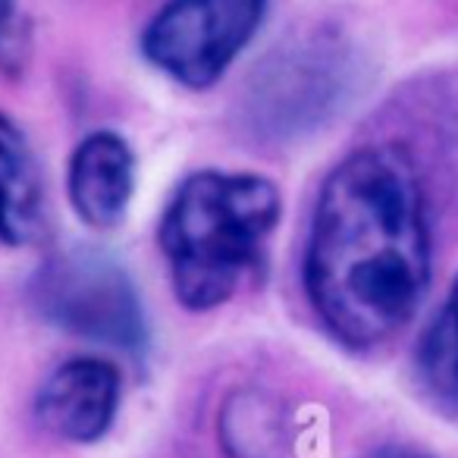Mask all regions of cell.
Masks as SVG:
<instances>
[{
    "label": "cell",
    "mask_w": 458,
    "mask_h": 458,
    "mask_svg": "<svg viewBox=\"0 0 458 458\" xmlns=\"http://www.w3.org/2000/svg\"><path fill=\"white\" fill-rule=\"evenodd\" d=\"M430 270V220L411 157L368 145L339 160L318 191L301 261L324 330L345 349H377L414 318Z\"/></svg>",
    "instance_id": "1"
},
{
    "label": "cell",
    "mask_w": 458,
    "mask_h": 458,
    "mask_svg": "<svg viewBox=\"0 0 458 458\" xmlns=\"http://www.w3.org/2000/svg\"><path fill=\"white\" fill-rule=\"evenodd\" d=\"M283 216L274 179L258 173L198 170L176 185L157 242L170 286L189 311H214L264 261Z\"/></svg>",
    "instance_id": "2"
},
{
    "label": "cell",
    "mask_w": 458,
    "mask_h": 458,
    "mask_svg": "<svg viewBox=\"0 0 458 458\" xmlns=\"http://www.w3.org/2000/svg\"><path fill=\"white\" fill-rule=\"evenodd\" d=\"M35 311L79 339L141 355L148 318L132 276L116 258L89 245L60 249L41 261L29 283Z\"/></svg>",
    "instance_id": "3"
},
{
    "label": "cell",
    "mask_w": 458,
    "mask_h": 458,
    "mask_svg": "<svg viewBox=\"0 0 458 458\" xmlns=\"http://www.w3.org/2000/svg\"><path fill=\"white\" fill-rule=\"evenodd\" d=\"M270 0H164L141 32V57L176 85L214 89L261 32Z\"/></svg>",
    "instance_id": "4"
},
{
    "label": "cell",
    "mask_w": 458,
    "mask_h": 458,
    "mask_svg": "<svg viewBox=\"0 0 458 458\" xmlns=\"http://www.w3.org/2000/svg\"><path fill=\"white\" fill-rule=\"evenodd\" d=\"M120 368L107 358L79 355L47 374L35 395V418L66 443H98L120 408Z\"/></svg>",
    "instance_id": "5"
},
{
    "label": "cell",
    "mask_w": 458,
    "mask_h": 458,
    "mask_svg": "<svg viewBox=\"0 0 458 458\" xmlns=\"http://www.w3.org/2000/svg\"><path fill=\"white\" fill-rule=\"evenodd\" d=\"M66 195L85 226H120L135 195L132 145L114 129H95L85 135L70 154Z\"/></svg>",
    "instance_id": "6"
},
{
    "label": "cell",
    "mask_w": 458,
    "mask_h": 458,
    "mask_svg": "<svg viewBox=\"0 0 458 458\" xmlns=\"http://www.w3.org/2000/svg\"><path fill=\"white\" fill-rule=\"evenodd\" d=\"M45 176L22 126L0 110V242L22 249L45 233Z\"/></svg>",
    "instance_id": "7"
},
{
    "label": "cell",
    "mask_w": 458,
    "mask_h": 458,
    "mask_svg": "<svg viewBox=\"0 0 458 458\" xmlns=\"http://www.w3.org/2000/svg\"><path fill=\"white\" fill-rule=\"evenodd\" d=\"M414 370L427 399L439 411L458 414V276L420 336Z\"/></svg>",
    "instance_id": "8"
},
{
    "label": "cell",
    "mask_w": 458,
    "mask_h": 458,
    "mask_svg": "<svg viewBox=\"0 0 458 458\" xmlns=\"http://www.w3.org/2000/svg\"><path fill=\"white\" fill-rule=\"evenodd\" d=\"M32 60V20L20 0H0V72L22 76Z\"/></svg>",
    "instance_id": "9"
},
{
    "label": "cell",
    "mask_w": 458,
    "mask_h": 458,
    "mask_svg": "<svg viewBox=\"0 0 458 458\" xmlns=\"http://www.w3.org/2000/svg\"><path fill=\"white\" fill-rule=\"evenodd\" d=\"M380 458H427V455H420V452H411V449H386Z\"/></svg>",
    "instance_id": "10"
}]
</instances>
